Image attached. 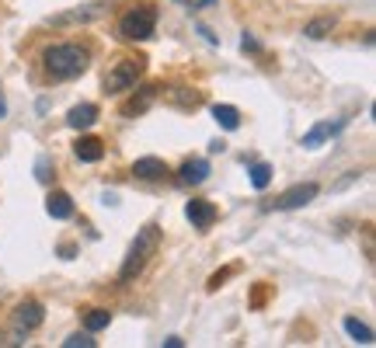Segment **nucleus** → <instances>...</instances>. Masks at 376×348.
I'll list each match as a JSON object with an SVG mask.
<instances>
[{"mask_svg":"<svg viewBox=\"0 0 376 348\" xmlns=\"http://www.w3.org/2000/svg\"><path fill=\"white\" fill-rule=\"evenodd\" d=\"M45 213L52 219H70L74 216V199L67 195V192H49V199H45Z\"/></svg>","mask_w":376,"mask_h":348,"instance_id":"obj_12","label":"nucleus"},{"mask_svg":"<svg viewBox=\"0 0 376 348\" xmlns=\"http://www.w3.org/2000/svg\"><path fill=\"white\" fill-rule=\"evenodd\" d=\"M157 248H161V226H143L139 233H136V240H132V248H129V255L123 261V272H119V279L129 282V279H136L143 268H147V261L157 255Z\"/></svg>","mask_w":376,"mask_h":348,"instance_id":"obj_2","label":"nucleus"},{"mask_svg":"<svg viewBox=\"0 0 376 348\" xmlns=\"http://www.w3.org/2000/svg\"><path fill=\"white\" fill-rule=\"evenodd\" d=\"M331 28H334V18H314V21L303 28V35H307V39H324Z\"/></svg>","mask_w":376,"mask_h":348,"instance_id":"obj_18","label":"nucleus"},{"mask_svg":"<svg viewBox=\"0 0 376 348\" xmlns=\"http://www.w3.org/2000/svg\"><path fill=\"white\" fill-rule=\"evenodd\" d=\"M108 320H112V313L108 310H87V317H84V324H87V331L94 335V331H101V327H108Z\"/></svg>","mask_w":376,"mask_h":348,"instance_id":"obj_19","label":"nucleus"},{"mask_svg":"<svg viewBox=\"0 0 376 348\" xmlns=\"http://www.w3.org/2000/svg\"><path fill=\"white\" fill-rule=\"evenodd\" d=\"M98 14H101V7H91V11H70V14L56 18V25H63V21H91V18H98Z\"/></svg>","mask_w":376,"mask_h":348,"instance_id":"obj_21","label":"nucleus"},{"mask_svg":"<svg viewBox=\"0 0 376 348\" xmlns=\"http://www.w3.org/2000/svg\"><path fill=\"white\" fill-rule=\"evenodd\" d=\"M42 317H45V310H42L39 300H25V303L14 310V327L28 335V331H35L42 324Z\"/></svg>","mask_w":376,"mask_h":348,"instance_id":"obj_6","label":"nucleus"},{"mask_svg":"<svg viewBox=\"0 0 376 348\" xmlns=\"http://www.w3.org/2000/svg\"><path fill=\"white\" fill-rule=\"evenodd\" d=\"M139 77H143V59H119V63L108 70V77H105V91H108V94L129 91Z\"/></svg>","mask_w":376,"mask_h":348,"instance_id":"obj_4","label":"nucleus"},{"mask_svg":"<svg viewBox=\"0 0 376 348\" xmlns=\"http://www.w3.org/2000/svg\"><path fill=\"white\" fill-rule=\"evenodd\" d=\"M59 255H63V258H74V255H77V248H74V244H63V248H59Z\"/></svg>","mask_w":376,"mask_h":348,"instance_id":"obj_24","label":"nucleus"},{"mask_svg":"<svg viewBox=\"0 0 376 348\" xmlns=\"http://www.w3.org/2000/svg\"><path fill=\"white\" fill-rule=\"evenodd\" d=\"M206 178H209V161H203V157L185 161L181 171H178V181H181V185H203Z\"/></svg>","mask_w":376,"mask_h":348,"instance_id":"obj_11","label":"nucleus"},{"mask_svg":"<svg viewBox=\"0 0 376 348\" xmlns=\"http://www.w3.org/2000/svg\"><path fill=\"white\" fill-rule=\"evenodd\" d=\"M341 126H345L341 119H338V122H317L314 129H310L307 136H303V146H307V150H317V146H321L324 139H331V136H338V132H341Z\"/></svg>","mask_w":376,"mask_h":348,"instance_id":"obj_10","label":"nucleus"},{"mask_svg":"<svg viewBox=\"0 0 376 348\" xmlns=\"http://www.w3.org/2000/svg\"><path fill=\"white\" fill-rule=\"evenodd\" d=\"M132 174L143 178V181H157V178H164L167 174V164L161 161V157H139V161L132 164Z\"/></svg>","mask_w":376,"mask_h":348,"instance_id":"obj_13","label":"nucleus"},{"mask_svg":"<svg viewBox=\"0 0 376 348\" xmlns=\"http://www.w3.org/2000/svg\"><path fill=\"white\" fill-rule=\"evenodd\" d=\"M98 342H94V335L91 331H77V335H70L67 342H63V348H94Z\"/></svg>","mask_w":376,"mask_h":348,"instance_id":"obj_20","label":"nucleus"},{"mask_svg":"<svg viewBox=\"0 0 376 348\" xmlns=\"http://www.w3.org/2000/svg\"><path fill=\"white\" fill-rule=\"evenodd\" d=\"M154 28H157V11L147 7V4L125 11L123 21H119V35H123L125 42H147L154 35Z\"/></svg>","mask_w":376,"mask_h":348,"instance_id":"obj_3","label":"nucleus"},{"mask_svg":"<svg viewBox=\"0 0 376 348\" xmlns=\"http://www.w3.org/2000/svg\"><path fill=\"white\" fill-rule=\"evenodd\" d=\"M91 63V52L77 42H67V45H52L45 49V70L56 77V81H70V77H81Z\"/></svg>","mask_w":376,"mask_h":348,"instance_id":"obj_1","label":"nucleus"},{"mask_svg":"<svg viewBox=\"0 0 376 348\" xmlns=\"http://www.w3.org/2000/svg\"><path fill=\"white\" fill-rule=\"evenodd\" d=\"M185 216L192 219V226L209 230V226L216 223V206H212V202H206V199H192V202L185 206Z\"/></svg>","mask_w":376,"mask_h":348,"instance_id":"obj_7","label":"nucleus"},{"mask_svg":"<svg viewBox=\"0 0 376 348\" xmlns=\"http://www.w3.org/2000/svg\"><path fill=\"white\" fill-rule=\"evenodd\" d=\"M212 119H216L227 132L241 129V112H237L234 105H212Z\"/></svg>","mask_w":376,"mask_h":348,"instance_id":"obj_14","label":"nucleus"},{"mask_svg":"<svg viewBox=\"0 0 376 348\" xmlns=\"http://www.w3.org/2000/svg\"><path fill=\"white\" fill-rule=\"evenodd\" d=\"M74 153L81 157L84 164H98V161L105 157V143H101L98 136H81V139L74 143Z\"/></svg>","mask_w":376,"mask_h":348,"instance_id":"obj_9","label":"nucleus"},{"mask_svg":"<svg viewBox=\"0 0 376 348\" xmlns=\"http://www.w3.org/2000/svg\"><path fill=\"white\" fill-rule=\"evenodd\" d=\"M35 178H39V181H49V161H45V157H42L39 168H35Z\"/></svg>","mask_w":376,"mask_h":348,"instance_id":"obj_22","label":"nucleus"},{"mask_svg":"<svg viewBox=\"0 0 376 348\" xmlns=\"http://www.w3.org/2000/svg\"><path fill=\"white\" fill-rule=\"evenodd\" d=\"M157 91H161V87H147V91L139 94V98H132V101L125 105L123 115H139V112H147V105L154 101V94H157Z\"/></svg>","mask_w":376,"mask_h":348,"instance_id":"obj_16","label":"nucleus"},{"mask_svg":"<svg viewBox=\"0 0 376 348\" xmlns=\"http://www.w3.org/2000/svg\"><path fill=\"white\" fill-rule=\"evenodd\" d=\"M314 199H317V185L307 181V185H292L290 192H283L272 206H275V209H300V206H307V202H314Z\"/></svg>","mask_w":376,"mask_h":348,"instance_id":"obj_5","label":"nucleus"},{"mask_svg":"<svg viewBox=\"0 0 376 348\" xmlns=\"http://www.w3.org/2000/svg\"><path fill=\"white\" fill-rule=\"evenodd\" d=\"M345 331L359 342V345H373V331L363 324V320H355V317H345Z\"/></svg>","mask_w":376,"mask_h":348,"instance_id":"obj_15","label":"nucleus"},{"mask_svg":"<svg viewBox=\"0 0 376 348\" xmlns=\"http://www.w3.org/2000/svg\"><path fill=\"white\" fill-rule=\"evenodd\" d=\"M94 122H98V105H91V101L74 105L70 115H67V126H70V129H91Z\"/></svg>","mask_w":376,"mask_h":348,"instance_id":"obj_8","label":"nucleus"},{"mask_svg":"<svg viewBox=\"0 0 376 348\" xmlns=\"http://www.w3.org/2000/svg\"><path fill=\"white\" fill-rule=\"evenodd\" d=\"M241 49H244V52H258V42H254L251 35H244V39H241Z\"/></svg>","mask_w":376,"mask_h":348,"instance_id":"obj_23","label":"nucleus"},{"mask_svg":"<svg viewBox=\"0 0 376 348\" xmlns=\"http://www.w3.org/2000/svg\"><path fill=\"white\" fill-rule=\"evenodd\" d=\"M251 185H254L258 192L272 185V168H268L265 161H258V164H251Z\"/></svg>","mask_w":376,"mask_h":348,"instance_id":"obj_17","label":"nucleus"},{"mask_svg":"<svg viewBox=\"0 0 376 348\" xmlns=\"http://www.w3.org/2000/svg\"><path fill=\"white\" fill-rule=\"evenodd\" d=\"M7 115V101H4V91H0V119Z\"/></svg>","mask_w":376,"mask_h":348,"instance_id":"obj_25","label":"nucleus"}]
</instances>
